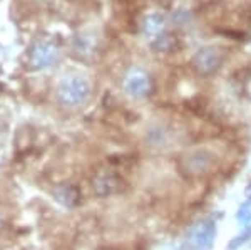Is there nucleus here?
<instances>
[{
  "label": "nucleus",
  "mask_w": 251,
  "mask_h": 250,
  "mask_svg": "<svg viewBox=\"0 0 251 250\" xmlns=\"http://www.w3.org/2000/svg\"><path fill=\"white\" fill-rule=\"evenodd\" d=\"M124 91L127 92L131 98L148 99V98H151L152 91H154V81H152L151 74L146 69H143V67H132V69L126 74Z\"/></svg>",
  "instance_id": "1"
},
{
  "label": "nucleus",
  "mask_w": 251,
  "mask_h": 250,
  "mask_svg": "<svg viewBox=\"0 0 251 250\" xmlns=\"http://www.w3.org/2000/svg\"><path fill=\"white\" fill-rule=\"evenodd\" d=\"M89 94L87 79L77 74H71L64 78L59 84V98L67 106H77L84 103Z\"/></svg>",
  "instance_id": "2"
},
{
  "label": "nucleus",
  "mask_w": 251,
  "mask_h": 250,
  "mask_svg": "<svg viewBox=\"0 0 251 250\" xmlns=\"http://www.w3.org/2000/svg\"><path fill=\"white\" fill-rule=\"evenodd\" d=\"M225 62V54L220 47L216 46H206L201 47L193 57V67L200 76H213L221 69Z\"/></svg>",
  "instance_id": "3"
},
{
  "label": "nucleus",
  "mask_w": 251,
  "mask_h": 250,
  "mask_svg": "<svg viewBox=\"0 0 251 250\" xmlns=\"http://www.w3.org/2000/svg\"><path fill=\"white\" fill-rule=\"evenodd\" d=\"M166 27V17L161 12H151V14L144 15L141 20V30L146 37L156 39L157 35H161L164 32Z\"/></svg>",
  "instance_id": "4"
},
{
  "label": "nucleus",
  "mask_w": 251,
  "mask_h": 250,
  "mask_svg": "<svg viewBox=\"0 0 251 250\" xmlns=\"http://www.w3.org/2000/svg\"><path fill=\"white\" fill-rule=\"evenodd\" d=\"M183 47V42H181V37L174 32H163L161 35H157L152 42V49H154L157 54H174Z\"/></svg>",
  "instance_id": "5"
},
{
  "label": "nucleus",
  "mask_w": 251,
  "mask_h": 250,
  "mask_svg": "<svg viewBox=\"0 0 251 250\" xmlns=\"http://www.w3.org/2000/svg\"><path fill=\"white\" fill-rule=\"evenodd\" d=\"M57 59V49H55L54 44L50 42H40L35 47L34 54H32V62L39 67H46L55 62Z\"/></svg>",
  "instance_id": "6"
}]
</instances>
